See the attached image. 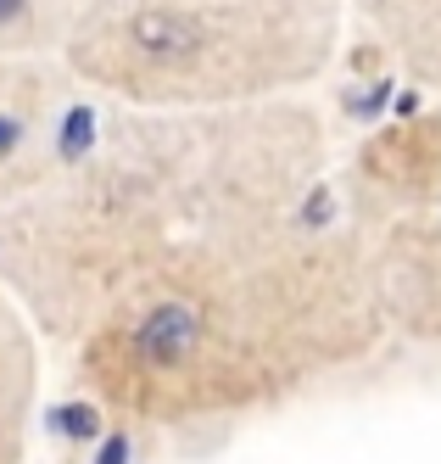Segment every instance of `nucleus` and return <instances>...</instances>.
Returning a JSON list of instances; mask_svg holds the SVG:
<instances>
[{"label":"nucleus","instance_id":"f257e3e1","mask_svg":"<svg viewBox=\"0 0 441 464\" xmlns=\"http://www.w3.org/2000/svg\"><path fill=\"white\" fill-rule=\"evenodd\" d=\"M363 229L324 190L162 263L101 314L73 381L140 430H207L274 414L386 347Z\"/></svg>","mask_w":441,"mask_h":464},{"label":"nucleus","instance_id":"f03ea898","mask_svg":"<svg viewBox=\"0 0 441 464\" xmlns=\"http://www.w3.org/2000/svg\"><path fill=\"white\" fill-rule=\"evenodd\" d=\"M330 162V129L308 95L218 112L101 95L51 179L0 213V291L40 342L73 347L196 241L313 202Z\"/></svg>","mask_w":441,"mask_h":464},{"label":"nucleus","instance_id":"7ed1b4c3","mask_svg":"<svg viewBox=\"0 0 441 464\" xmlns=\"http://www.w3.org/2000/svg\"><path fill=\"white\" fill-rule=\"evenodd\" d=\"M347 23V0H95L62 56L118 107L218 112L308 95Z\"/></svg>","mask_w":441,"mask_h":464},{"label":"nucleus","instance_id":"20e7f679","mask_svg":"<svg viewBox=\"0 0 441 464\" xmlns=\"http://www.w3.org/2000/svg\"><path fill=\"white\" fill-rule=\"evenodd\" d=\"M90 102L95 90L67 56H0V213L40 190L73 151Z\"/></svg>","mask_w":441,"mask_h":464},{"label":"nucleus","instance_id":"39448f33","mask_svg":"<svg viewBox=\"0 0 441 464\" xmlns=\"http://www.w3.org/2000/svg\"><path fill=\"white\" fill-rule=\"evenodd\" d=\"M441 196V95L375 123L335 174V208L358 229Z\"/></svg>","mask_w":441,"mask_h":464},{"label":"nucleus","instance_id":"423d86ee","mask_svg":"<svg viewBox=\"0 0 441 464\" xmlns=\"http://www.w3.org/2000/svg\"><path fill=\"white\" fill-rule=\"evenodd\" d=\"M375 303L391 342L441 347V196L363 229Z\"/></svg>","mask_w":441,"mask_h":464},{"label":"nucleus","instance_id":"0eeeda50","mask_svg":"<svg viewBox=\"0 0 441 464\" xmlns=\"http://www.w3.org/2000/svg\"><path fill=\"white\" fill-rule=\"evenodd\" d=\"M347 17L408 84L441 95V0H347Z\"/></svg>","mask_w":441,"mask_h":464},{"label":"nucleus","instance_id":"6e6552de","mask_svg":"<svg viewBox=\"0 0 441 464\" xmlns=\"http://www.w3.org/2000/svg\"><path fill=\"white\" fill-rule=\"evenodd\" d=\"M40 330L0 291V464H23L40 414Z\"/></svg>","mask_w":441,"mask_h":464},{"label":"nucleus","instance_id":"1a4fd4ad","mask_svg":"<svg viewBox=\"0 0 441 464\" xmlns=\"http://www.w3.org/2000/svg\"><path fill=\"white\" fill-rule=\"evenodd\" d=\"M95 0H0V56H62Z\"/></svg>","mask_w":441,"mask_h":464}]
</instances>
